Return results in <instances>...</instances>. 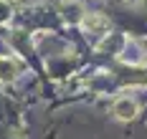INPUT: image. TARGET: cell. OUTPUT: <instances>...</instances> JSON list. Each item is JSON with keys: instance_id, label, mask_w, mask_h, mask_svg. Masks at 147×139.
Segmentation results:
<instances>
[{"instance_id": "obj_1", "label": "cell", "mask_w": 147, "mask_h": 139, "mask_svg": "<svg viewBox=\"0 0 147 139\" xmlns=\"http://www.w3.org/2000/svg\"><path fill=\"white\" fill-rule=\"evenodd\" d=\"M137 111H140V106L129 96H119L117 101H114V106H112V114L117 119H122V122H132L134 116H137Z\"/></svg>"}, {"instance_id": "obj_3", "label": "cell", "mask_w": 147, "mask_h": 139, "mask_svg": "<svg viewBox=\"0 0 147 139\" xmlns=\"http://www.w3.org/2000/svg\"><path fill=\"white\" fill-rule=\"evenodd\" d=\"M84 28L89 33H107L109 31V20L102 15H89V18H84Z\"/></svg>"}, {"instance_id": "obj_2", "label": "cell", "mask_w": 147, "mask_h": 139, "mask_svg": "<svg viewBox=\"0 0 147 139\" xmlns=\"http://www.w3.org/2000/svg\"><path fill=\"white\" fill-rule=\"evenodd\" d=\"M18 74H20L18 61L15 58H8V56H0V81L3 84H10V81L18 78Z\"/></svg>"}]
</instances>
